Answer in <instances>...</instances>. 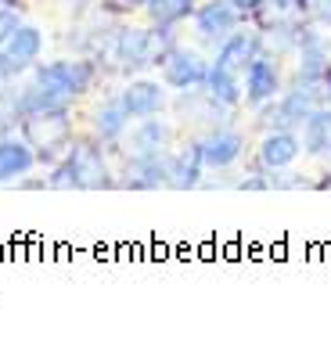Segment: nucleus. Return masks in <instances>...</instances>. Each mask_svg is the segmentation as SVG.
<instances>
[{"instance_id": "20e7f679", "label": "nucleus", "mask_w": 331, "mask_h": 356, "mask_svg": "<svg viewBox=\"0 0 331 356\" xmlns=\"http://www.w3.org/2000/svg\"><path fill=\"white\" fill-rule=\"evenodd\" d=\"M29 79H36L44 90H51L61 101H79L87 97L97 79H101V61L97 58H58V61H36Z\"/></svg>"}, {"instance_id": "6ab92c4d", "label": "nucleus", "mask_w": 331, "mask_h": 356, "mask_svg": "<svg viewBox=\"0 0 331 356\" xmlns=\"http://www.w3.org/2000/svg\"><path fill=\"white\" fill-rule=\"evenodd\" d=\"M252 22L266 33V29H277V26H296L309 18V4L306 0H263V4L248 15Z\"/></svg>"}, {"instance_id": "4be33fe9", "label": "nucleus", "mask_w": 331, "mask_h": 356, "mask_svg": "<svg viewBox=\"0 0 331 356\" xmlns=\"http://www.w3.org/2000/svg\"><path fill=\"white\" fill-rule=\"evenodd\" d=\"M18 122H22V101H18V90L11 87H0V137L15 134Z\"/></svg>"}, {"instance_id": "aec40b11", "label": "nucleus", "mask_w": 331, "mask_h": 356, "mask_svg": "<svg viewBox=\"0 0 331 356\" xmlns=\"http://www.w3.org/2000/svg\"><path fill=\"white\" fill-rule=\"evenodd\" d=\"M205 90H209L220 104H227V108H238V104H245L241 72H231V69L216 65V61H209V79H205Z\"/></svg>"}, {"instance_id": "b1692460", "label": "nucleus", "mask_w": 331, "mask_h": 356, "mask_svg": "<svg viewBox=\"0 0 331 356\" xmlns=\"http://www.w3.org/2000/svg\"><path fill=\"white\" fill-rule=\"evenodd\" d=\"M18 22H22V15H18V8H0V40H4Z\"/></svg>"}, {"instance_id": "9d476101", "label": "nucleus", "mask_w": 331, "mask_h": 356, "mask_svg": "<svg viewBox=\"0 0 331 356\" xmlns=\"http://www.w3.org/2000/svg\"><path fill=\"white\" fill-rule=\"evenodd\" d=\"M299 155H302L299 130H266L256 144V170L266 177L284 173L299 162Z\"/></svg>"}, {"instance_id": "6e6552de", "label": "nucleus", "mask_w": 331, "mask_h": 356, "mask_svg": "<svg viewBox=\"0 0 331 356\" xmlns=\"http://www.w3.org/2000/svg\"><path fill=\"white\" fill-rule=\"evenodd\" d=\"M241 87H245V104L248 108H259V104L274 101L284 90V72H281V54L263 51L252 65L241 72Z\"/></svg>"}, {"instance_id": "5701e85b", "label": "nucleus", "mask_w": 331, "mask_h": 356, "mask_svg": "<svg viewBox=\"0 0 331 356\" xmlns=\"http://www.w3.org/2000/svg\"><path fill=\"white\" fill-rule=\"evenodd\" d=\"M309 4V22L331 29V0H306Z\"/></svg>"}, {"instance_id": "412c9836", "label": "nucleus", "mask_w": 331, "mask_h": 356, "mask_svg": "<svg viewBox=\"0 0 331 356\" xmlns=\"http://www.w3.org/2000/svg\"><path fill=\"white\" fill-rule=\"evenodd\" d=\"M198 0H148L144 4V15H148L152 26H166V29H177L180 22H188L195 15Z\"/></svg>"}, {"instance_id": "7ed1b4c3", "label": "nucleus", "mask_w": 331, "mask_h": 356, "mask_svg": "<svg viewBox=\"0 0 331 356\" xmlns=\"http://www.w3.org/2000/svg\"><path fill=\"white\" fill-rule=\"evenodd\" d=\"M18 134H22L40 165H54L65 148L76 140V119H72V104H54V108L44 112H26L22 122H18Z\"/></svg>"}, {"instance_id": "423d86ee", "label": "nucleus", "mask_w": 331, "mask_h": 356, "mask_svg": "<svg viewBox=\"0 0 331 356\" xmlns=\"http://www.w3.org/2000/svg\"><path fill=\"white\" fill-rule=\"evenodd\" d=\"M159 79H162L173 94H180V90H198V87H205V79H209V61H205L195 47L177 44L170 54L162 58Z\"/></svg>"}, {"instance_id": "a211bd4d", "label": "nucleus", "mask_w": 331, "mask_h": 356, "mask_svg": "<svg viewBox=\"0 0 331 356\" xmlns=\"http://www.w3.org/2000/svg\"><path fill=\"white\" fill-rule=\"evenodd\" d=\"M299 137H302V155H309V159H328L331 155V104L328 101L302 119Z\"/></svg>"}, {"instance_id": "a878e982", "label": "nucleus", "mask_w": 331, "mask_h": 356, "mask_svg": "<svg viewBox=\"0 0 331 356\" xmlns=\"http://www.w3.org/2000/svg\"><path fill=\"white\" fill-rule=\"evenodd\" d=\"M122 4H127L130 11H144V4H148V0H122Z\"/></svg>"}, {"instance_id": "9b49d317", "label": "nucleus", "mask_w": 331, "mask_h": 356, "mask_svg": "<svg viewBox=\"0 0 331 356\" xmlns=\"http://www.w3.org/2000/svg\"><path fill=\"white\" fill-rule=\"evenodd\" d=\"M245 148L248 140L241 130L234 127H216V130H205L198 134V152H202V162H205V173H220V170H231L245 159Z\"/></svg>"}, {"instance_id": "2eb2a0df", "label": "nucleus", "mask_w": 331, "mask_h": 356, "mask_svg": "<svg viewBox=\"0 0 331 356\" xmlns=\"http://www.w3.org/2000/svg\"><path fill=\"white\" fill-rule=\"evenodd\" d=\"M36 152H33V144L22 137V134H4L0 137V187L4 184H18V180H26L33 170H36Z\"/></svg>"}, {"instance_id": "39448f33", "label": "nucleus", "mask_w": 331, "mask_h": 356, "mask_svg": "<svg viewBox=\"0 0 331 356\" xmlns=\"http://www.w3.org/2000/svg\"><path fill=\"white\" fill-rule=\"evenodd\" d=\"M44 29L33 26V22H18L4 40H0V69H4V76L15 83L33 72V65L40 58H44Z\"/></svg>"}, {"instance_id": "393cba45", "label": "nucleus", "mask_w": 331, "mask_h": 356, "mask_svg": "<svg viewBox=\"0 0 331 356\" xmlns=\"http://www.w3.org/2000/svg\"><path fill=\"white\" fill-rule=\"evenodd\" d=\"M231 4H234V8H238V11H241V15L248 18V15H252V11H256V8L263 4V0H231Z\"/></svg>"}, {"instance_id": "0eeeda50", "label": "nucleus", "mask_w": 331, "mask_h": 356, "mask_svg": "<svg viewBox=\"0 0 331 356\" xmlns=\"http://www.w3.org/2000/svg\"><path fill=\"white\" fill-rule=\"evenodd\" d=\"M173 140H177V130H173L170 119L144 115V119H134V127L119 140V148H127V159H148V155L170 152Z\"/></svg>"}, {"instance_id": "bb28decb", "label": "nucleus", "mask_w": 331, "mask_h": 356, "mask_svg": "<svg viewBox=\"0 0 331 356\" xmlns=\"http://www.w3.org/2000/svg\"><path fill=\"white\" fill-rule=\"evenodd\" d=\"M0 8H22V0H0Z\"/></svg>"}, {"instance_id": "4468645a", "label": "nucleus", "mask_w": 331, "mask_h": 356, "mask_svg": "<svg viewBox=\"0 0 331 356\" xmlns=\"http://www.w3.org/2000/svg\"><path fill=\"white\" fill-rule=\"evenodd\" d=\"M263 51H266V36H263V29L241 22V26H238V29L216 47V58H213V61H216V65H223V69H231V72H245Z\"/></svg>"}, {"instance_id": "ddd939ff", "label": "nucleus", "mask_w": 331, "mask_h": 356, "mask_svg": "<svg viewBox=\"0 0 331 356\" xmlns=\"http://www.w3.org/2000/svg\"><path fill=\"white\" fill-rule=\"evenodd\" d=\"M119 101L127 108L130 119H144V115H162L170 108V87L162 79H148V76H130V83L119 90Z\"/></svg>"}, {"instance_id": "dca6fc26", "label": "nucleus", "mask_w": 331, "mask_h": 356, "mask_svg": "<svg viewBox=\"0 0 331 356\" xmlns=\"http://www.w3.org/2000/svg\"><path fill=\"white\" fill-rule=\"evenodd\" d=\"M127 130H130V115H127V108H122L119 94L101 101L90 112V137H97L101 144H108V148H119V140L127 137Z\"/></svg>"}, {"instance_id": "f257e3e1", "label": "nucleus", "mask_w": 331, "mask_h": 356, "mask_svg": "<svg viewBox=\"0 0 331 356\" xmlns=\"http://www.w3.org/2000/svg\"><path fill=\"white\" fill-rule=\"evenodd\" d=\"M108 144H101L97 137H79L72 140L65 155L51 165L47 187L51 191H108L119 187V173L112 170Z\"/></svg>"}, {"instance_id": "f3484780", "label": "nucleus", "mask_w": 331, "mask_h": 356, "mask_svg": "<svg viewBox=\"0 0 331 356\" xmlns=\"http://www.w3.org/2000/svg\"><path fill=\"white\" fill-rule=\"evenodd\" d=\"M205 177V162H202V152H198V137H191L188 144L173 148V170H170V187L173 191H191L198 187Z\"/></svg>"}, {"instance_id": "f8f14e48", "label": "nucleus", "mask_w": 331, "mask_h": 356, "mask_svg": "<svg viewBox=\"0 0 331 356\" xmlns=\"http://www.w3.org/2000/svg\"><path fill=\"white\" fill-rule=\"evenodd\" d=\"M173 112L180 115L184 127H202V134H205V130L227 127V112L231 108L220 104L205 87H198V90H180L173 97Z\"/></svg>"}, {"instance_id": "1a4fd4ad", "label": "nucleus", "mask_w": 331, "mask_h": 356, "mask_svg": "<svg viewBox=\"0 0 331 356\" xmlns=\"http://www.w3.org/2000/svg\"><path fill=\"white\" fill-rule=\"evenodd\" d=\"M191 22H195V33H198L202 44L220 47L223 40L245 22V15L231 4V0H198Z\"/></svg>"}, {"instance_id": "f03ea898", "label": "nucleus", "mask_w": 331, "mask_h": 356, "mask_svg": "<svg viewBox=\"0 0 331 356\" xmlns=\"http://www.w3.org/2000/svg\"><path fill=\"white\" fill-rule=\"evenodd\" d=\"M177 47L173 29L166 26H119L105 58L112 61V72L119 76H137L144 69H159L162 58Z\"/></svg>"}]
</instances>
